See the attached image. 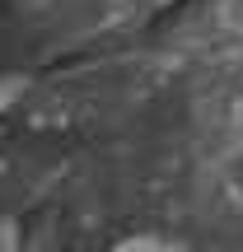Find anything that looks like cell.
I'll use <instances>...</instances> for the list:
<instances>
[{"label": "cell", "instance_id": "1", "mask_svg": "<svg viewBox=\"0 0 243 252\" xmlns=\"http://www.w3.org/2000/svg\"><path fill=\"white\" fill-rule=\"evenodd\" d=\"M103 252H187V243L169 229H131V234L112 238Z\"/></svg>", "mask_w": 243, "mask_h": 252}, {"label": "cell", "instance_id": "3", "mask_svg": "<svg viewBox=\"0 0 243 252\" xmlns=\"http://www.w3.org/2000/svg\"><path fill=\"white\" fill-rule=\"evenodd\" d=\"M0 252H24V229L14 215H0Z\"/></svg>", "mask_w": 243, "mask_h": 252}, {"label": "cell", "instance_id": "2", "mask_svg": "<svg viewBox=\"0 0 243 252\" xmlns=\"http://www.w3.org/2000/svg\"><path fill=\"white\" fill-rule=\"evenodd\" d=\"M24 89H28V80H24L19 70H0V117L24 98Z\"/></svg>", "mask_w": 243, "mask_h": 252}]
</instances>
